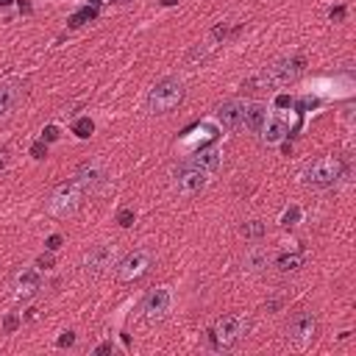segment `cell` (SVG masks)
Instances as JSON below:
<instances>
[{"label":"cell","mask_w":356,"mask_h":356,"mask_svg":"<svg viewBox=\"0 0 356 356\" xmlns=\"http://www.w3.org/2000/svg\"><path fill=\"white\" fill-rule=\"evenodd\" d=\"M3 167H6V159H3V156H0V170H3Z\"/></svg>","instance_id":"8d00e7d4"},{"label":"cell","mask_w":356,"mask_h":356,"mask_svg":"<svg viewBox=\"0 0 356 356\" xmlns=\"http://www.w3.org/2000/svg\"><path fill=\"white\" fill-rule=\"evenodd\" d=\"M214 48H217V42H214V39H211V37H206L203 42H198V45H195V48H192V50H189V53H187V61H198V59L203 61L206 56H209L211 50H214Z\"/></svg>","instance_id":"7402d4cb"},{"label":"cell","mask_w":356,"mask_h":356,"mask_svg":"<svg viewBox=\"0 0 356 356\" xmlns=\"http://www.w3.org/2000/svg\"><path fill=\"white\" fill-rule=\"evenodd\" d=\"M209 181H211V173L192 167L189 162L178 164V167L173 170V178H170V184H173V189L178 195H198L200 189H206Z\"/></svg>","instance_id":"5b68a950"},{"label":"cell","mask_w":356,"mask_h":356,"mask_svg":"<svg viewBox=\"0 0 356 356\" xmlns=\"http://www.w3.org/2000/svg\"><path fill=\"white\" fill-rule=\"evenodd\" d=\"M348 175H350V167H348L345 159L320 156L301 170V184L303 187H312V189H328V187H334L339 178H348Z\"/></svg>","instance_id":"6da1fadb"},{"label":"cell","mask_w":356,"mask_h":356,"mask_svg":"<svg viewBox=\"0 0 356 356\" xmlns=\"http://www.w3.org/2000/svg\"><path fill=\"white\" fill-rule=\"evenodd\" d=\"M276 267L278 273H295L303 267V254H281L276 259Z\"/></svg>","instance_id":"ffe728a7"},{"label":"cell","mask_w":356,"mask_h":356,"mask_svg":"<svg viewBox=\"0 0 356 356\" xmlns=\"http://www.w3.org/2000/svg\"><path fill=\"white\" fill-rule=\"evenodd\" d=\"M142 312L148 320H164L173 312V292L170 287H156V290L148 292L145 303H142Z\"/></svg>","instance_id":"30bf717a"},{"label":"cell","mask_w":356,"mask_h":356,"mask_svg":"<svg viewBox=\"0 0 356 356\" xmlns=\"http://www.w3.org/2000/svg\"><path fill=\"white\" fill-rule=\"evenodd\" d=\"M111 350H114V342H100L95 350H92V353H95V356H103V353H111Z\"/></svg>","instance_id":"836d02e7"},{"label":"cell","mask_w":356,"mask_h":356,"mask_svg":"<svg viewBox=\"0 0 356 356\" xmlns=\"http://www.w3.org/2000/svg\"><path fill=\"white\" fill-rule=\"evenodd\" d=\"M290 137V123L284 120V117H267V123H265V128L259 131V139H262V145H267V148H276V145H281L284 139Z\"/></svg>","instance_id":"9a60e30c"},{"label":"cell","mask_w":356,"mask_h":356,"mask_svg":"<svg viewBox=\"0 0 356 356\" xmlns=\"http://www.w3.org/2000/svg\"><path fill=\"white\" fill-rule=\"evenodd\" d=\"M184 100V81L178 75H164L162 81L151 86L148 92V111L151 114H170L173 109H178Z\"/></svg>","instance_id":"7a4b0ae2"},{"label":"cell","mask_w":356,"mask_h":356,"mask_svg":"<svg viewBox=\"0 0 356 356\" xmlns=\"http://www.w3.org/2000/svg\"><path fill=\"white\" fill-rule=\"evenodd\" d=\"M70 345H75V331H64L59 337V348H70Z\"/></svg>","instance_id":"d6a6232c"},{"label":"cell","mask_w":356,"mask_h":356,"mask_svg":"<svg viewBox=\"0 0 356 356\" xmlns=\"http://www.w3.org/2000/svg\"><path fill=\"white\" fill-rule=\"evenodd\" d=\"M276 106H278V109H287V106H292V100L287 95H278L276 97Z\"/></svg>","instance_id":"e575fe53"},{"label":"cell","mask_w":356,"mask_h":356,"mask_svg":"<svg viewBox=\"0 0 356 356\" xmlns=\"http://www.w3.org/2000/svg\"><path fill=\"white\" fill-rule=\"evenodd\" d=\"M240 234L245 236V240H262V236L267 234V225L262 223V220H248V223H242Z\"/></svg>","instance_id":"603a6c76"},{"label":"cell","mask_w":356,"mask_h":356,"mask_svg":"<svg viewBox=\"0 0 356 356\" xmlns=\"http://www.w3.org/2000/svg\"><path fill=\"white\" fill-rule=\"evenodd\" d=\"M42 139L48 142V145H50V142H56V139H59V126H53V123H50V126H45L42 128Z\"/></svg>","instance_id":"f1b7e54d"},{"label":"cell","mask_w":356,"mask_h":356,"mask_svg":"<svg viewBox=\"0 0 356 356\" xmlns=\"http://www.w3.org/2000/svg\"><path fill=\"white\" fill-rule=\"evenodd\" d=\"M17 97H20L17 86H12V84H0V117H6L9 111L14 109Z\"/></svg>","instance_id":"d6986e66"},{"label":"cell","mask_w":356,"mask_h":356,"mask_svg":"<svg viewBox=\"0 0 356 356\" xmlns=\"http://www.w3.org/2000/svg\"><path fill=\"white\" fill-rule=\"evenodd\" d=\"M314 331H317V320H314V314H309V312H298L295 317L290 320V326H287V339L303 348L306 342H312Z\"/></svg>","instance_id":"8fae6325"},{"label":"cell","mask_w":356,"mask_h":356,"mask_svg":"<svg viewBox=\"0 0 356 356\" xmlns=\"http://www.w3.org/2000/svg\"><path fill=\"white\" fill-rule=\"evenodd\" d=\"M267 265H270V254H267L262 245H251V248L245 251V256H242V270L251 273V276H259V273H265Z\"/></svg>","instance_id":"e0dca14e"},{"label":"cell","mask_w":356,"mask_h":356,"mask_svg":"<svg viewBox=\"0 0 356 356\" xmlns=\"http://www.w3.org/2000/svg\"><path fill=\"white\" fill-rule=\"evenodd\" d=\"M303 67H306L303 56H290V59L276 61L273 67H265V75L270 81V86H284V84H290V81H295L303 73Z\"/></svg>","instance_id":"52a82bcc"},{"label":"cell","mask_w":356,"mask_h":356,"mask_svg":"<svg viewBox=\"0 0 356 356\" xmlns=\"http://www.w3.org/2000/svg\"><path fill=\"white\" fill-rule=\"evenodd\" d=\"M20 328V314H6L3 317V334H14Z\"/></svg>","instance_id":"4316f807"},{"label":"cell","mask_w":356,"mask_h":356,"mask_svg":"<svg viewBox=\"0 0 356 356\" xmlns=\"http://www.w3.org/2000/svg\"><path fill=\"white\" fill-rule=\"evenodd\" d=\"M73 134L78 139H89L92 134H95V123H92V117H78V120L73 123Z\"/></svg>","instance_id":"cb8c5ba5"},{"label":"cell","mask_w":356,"mask_h":356,"mask_svg":"<svg viewBox=\"0 0 356 356\" xmlns=\"http://www.w3.org/2000/svg\"><path fill=\"white\" fill-rule=\"evenodd\" d=\"M248 317H242V314H225V317H220L217 323H214V328H209V339H211V348H231V345L236 342V339H242L248 334Z\"/></svg>","instance_id":"3957f363"},{"label":"cell","mask_w":356,"mask_h":356,"mask_svg":"<svg viewBox=\"0 0 356 356\" xmlns=\"http://www.w3.org/2000/svg\"><path fill=\"white\" fill-rule=\"evenodd\" d=\"M117 262H120L117 245H92L84 254V267L89 273H103L109 267H117Z\"/></svg>","instance_id":"9c48e42d"},{"label":"cell","mask_w":356,"mask_h":356,"mask_svg":"<svg viewBox=\"0 0 356 356\" xmlns=\"http://www.w3.org/2000/svg\"><path fill=\"white\" fill-rule=\"evenodd\" d=\"M61 242H64V240H61V234H50L48 240H45V248H48V251H53V254H56V251H59V248H61Z\"/></svg>","instance_id":"4dcf8cb0"},{"label":"cell","mask_w":356,"mask_h":356,"mask_svg":"<svg viewBox=\"0 0 356 356\" xmlns=\"http://www.w3.org/2000/svg\"><path fill=\"white\" fill-rule=\"evenodd\" d=\"M95 17H97V9L95 6H84L78 14H73V17H70V28H78V25L89 23V20H95Z\"/></svg>","instance_id":"d4e9b609"},{"label":"cell","mask_w":356,"mask_h":356,"mask_svg":"<svg viewBox=\"0 0 356 356\" xmlns=\"http://www.w3.org/2000/svg\"><path fill=\"white\" fill-rule=\"evenodd\" d=\"M14 287H17V295H20V298H34L39 290H42V273L34 270V267H28V270H20V273H17V281H14Z\"/></svg>","instance_id":"ac0fdd59"},{"label":"cell","mask_w":356,"mask_h":356,"mask_svg":"<svg viewBox=\"0 0 356 356\" xmlns=\"http://www.w3.org/2000/svg\"><path fill=\"white\" fill-rule=\"evenodd\" d=\"M81 200H84V189L78 187L75 178L67 184H59L48 198V214H53V217H70L81 206Z\"/></svg>","instance_id":"277c9868"},{"label":"cell","mask_w":356,"mask_h":356,"mask_svg":"<svg viewBox=\"0 0 356 356\" xmlns=\"http://www.w3.org/2000/svg\"><path fill=\"white\" fill-rule=\"evenodd\" d=\"M9 3H12V0H0V6H9Z\"/></svg>","instance_id":"74e56055"},{"label":"cell","mask_w":356,"mask_h":356,"mask_svg":"<svg viewBox=\"0 0 356 356\" xmlns=\"http://www.w3.org/2000/svg\"><path fill=\"white\" fill-rule=\"evenodd\" d=\"M151 265H153V254L148 248L131 251L126 259L117 262V278H120V281H137V278H142L151 270Z\"/></svg>","instance_id":"8992f818"},{"label":"cell","mask_w":356,"mask_h":356,"mask_svg":"<svg viewBox=\"0 0 356 356\" xmlns=\"http://www.w3.org/2000/svg\"><path fill=\"white\" fill-rule=\"evenodd\" d=\"M267 117H270V109H267V103L262 100H251L245 106V117H242V126L248 128L251 134H259L265 128Z\"/></svg>","instance_id":"2e32d148"},{"label":"cell","mask_w":356,"mask_h":356,"mask_svg":"<svg viewBox=\"0 0 356 356\" xmlns=\"http://www.w3.org/2000/svg\"><path fill=\"white\" fill-rule=\"evenodd\" d=\"M37 267H45V270H50V267H56V256H53V251H48V254H42L37 259Z\"/></svg>","instance_id":"f546056e"},{"label":"cell","mask_w":356,"mask_h":356,"mask_svg":"<svg viewBox=\"0 0 356 356\" xmlns=\"http://www.w3.org/2000/svg\"><path fill=\"white\" fill-rule=\"evenodd\" d=\"M303 220V211H301V206L298 203H290L287 209L281 211V217H278V223L284 225V228H292V225H298Z\"/></svg>","instance_id":"44dd1931"},{"label":"cell","mask_w":356,"mask_h":356,"mask_svg":"<svg viewBox=\"0 0 356 356\" xmlns=\"http://www.w3.org/2000/svg\"><path fill=\"white\" fill-rule=\"evenodd\" d=\"M31 156L37 159V162H42V159L48 156V142H45V139H37V142L31 145Z\"/></svg>","instance_id":"484cf974"},{"label":"cell","mask_w":356,"mask_h":356,"mask_svg":"<svg viewBox=\"0 0 356 356\" xmlns=\"http://www.w3.org/2000/svg\"><path fill=\"white\" fill-rule=\"evenodd\" d=\"M162 6H178V0H162Z\"/></svg>","instance_id":"d590c367"},{"label":"cell","mask_w":356,"mask_h":356,"mask_svg":"<svg viewBox=\"0 0 356 356\" xmlns=\"http://www.w3.org/2000/svg\"><path fill=\"white\" fill-rule=\"evenodd\" d=\"M192 167H198V170H206V173H217L220 167H223V148L220 145H211V148H198V151H192L189 153V159H187Z\"/></svg>","instance_id":"5bb4252c"},{"label":"cell","mask_w":356,"mask_h":356,"mask_svg":"<svg viewBox=\"0 0 356 356\" xmlns=\"http://www.w3.org/2000/svg\"><path fill=\"white\" fill-rule=\"evenodd\" d=\"M245 100H240V97H231V100L220 103L217 106V114H214V120H217L220 128H228V131H234V128L242 126V117H245Z\"/></svg>","instance_id":"4fadbf2b"},{"label":"cell","mask_w":356,"mask_h":356,"mask_svg":"<svg viewBox=\"0 0 356 356\" xmlns=\"http://www.w3.org/2000/svg\"><path fill=\"white\" fill-rule=\"evenodd\" d=\"M345 14H348V9H345V6H334L331 12H328V17H331L334 23H342V20H345Z\"/></svg>","instance_id":"1f68e13d"},{"label":"cell","mask_w":356,"mask_h":356,"mask_svg":"<svg viewBox=\"0 0 356 356\" xmlns=\"http://www.w3.org/2000/svg\"><path fill=\"white\" fill-rule=\"evenodd\" d=\"M75 181H78V187L84 189V195H95L103 184L109 181V167H106V162L95 159V162L84 164V167L75 173Z\"/></svg>","instance_id":"ba28073f"},{"label":"cell","mask_w":356,"mask_h":356,"mask_svg":"<svg viewBox=\"0 0 356 356\" xmlns=\"http://www.w3.org/2000/svg\"><path fill=\"white\" fill-rule=\"evenodd\" d=\"M217 131H220L217 120H214V117H209V120L198 123V126H195L192 131H189V137H184L181 142H178V148H181L184 153H192V151H198V142L203 145V142L214 139V137H217Z\"/></svg>","instance_id":"7c38bea8"},{"label":"cell","mask_w":356,"mask_h":356,"mask_svg":"<svg viewBox=\"0 0 356 356\" xmlns=\"http://www.w3.org/2000/svg\"><path fill=\"white\" fill-rule=\"evenodd\" d=\"M117 223H120L123 228H131V225H134V211H131V209H120V214H117Z\"/></svg>","instance_id":"83f0119b"}]
</instances>
